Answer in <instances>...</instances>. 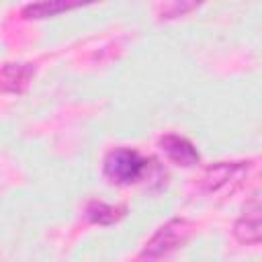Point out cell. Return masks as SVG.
I'll use <instances>...</instances> for the list:
<instances>
[{
    "mask_svg": "<svg viewBox=\"0 0 262 262\" xmlns=\"http://www.w3.org/2000/svg\"><path fill=\"white\" fill-rule=\"evenodd\" d=\"M252 162H217L209 166L201 176V188L209 194L219 190H235L248 176Z\"/></svg>",
    "mask_w": 262,
    "mask_h": 262,
    "instance_id": "3",
    "label": "cell"
},
{
    "mask_svg": "<svg viewBox=\"0 0 262 262\" xmlns=\"http://www.w3.org/2000/svg\"><path fill=\"white\" fill-rule=\"evenodd\" d=\"M147 168V160L139 156V151L129 147L113 149L104 158V176L113 184H133L141 178Z\"/></svg>",
    "mask_w": 262,
    "mask_h": 262,
    "instance_id": "2",
    "label": "cell"
},
{
    "mask_svg": "<svg viewBox=\"0 0 262 262\" xmlns=\"http://www.w3.org/2000/svg\"><path fill=\"white\" fill-rule=\"evenodd\" d=\"M123 213H125L123 207H113V205H106L102 201H92L86 207V217L98 225H111V223L119 221L123 217Z\"/></svg>",
    "mask_w": 262,
    "mask_h": 262,
    "instance_id": "7",
    "label": "cell"
},
{
    "mask_svg": "<svg viewBox=\"0 0 262 262\" xmlns=\"http://www.w3.org/2000/svg\"><path fill=\"white\" fill-rule=\"evenodd\" d=\"M233 235L237 242L248 246H254L260 242L262 229H260V194L258 192H254L242 207V215L233 225Z\"/></svg>",
    "mask_w": 262,
    "mask_h": 262,
    "instance_id": "4",
    "label": "cell"
},
{
    "mask_svg": "<svg viewBox=\"0 0 262 262\" xmlns=\"http://www.w3.org/2000/svg\"><path fill=\"white\" fill-rule=\"evenodd\" d=\"M33 74H35L33 63H23V61L2 63L0 66V92H6V94L25 92Z\"/></svg>",
    "mask_w": 262,
    "mask_h": 262,
    "instance_id": "5",
    "label": "cell"
},
{
    "mask_svg": "<svg viewBox=\"0 0 262 262\" xmlns=\"http://www.w3.org/2000/svg\"><path fill=\"white\" fill-rule=\"evenodd\" d=\"M188 235H190V223L186 219H180V217L170 219L145 244V248L139 254V262H158L160 258L180 248L188 239Z\"/></svg>",
    "mask_w": 262,
    "mask_h": 262,
    "instance_id": "1",
    "label": "cell"
},
{
    "mask_svg": "<svg viewBox=\"0 0 262 262\" xmlns=\"http://www.w3.org/2000/svg\"><path fill=\"white\" fill-rule=\"evenodd\" d=\"M192 8H196L194 2H172V4H166V6L162 8V16H166V18L180 16V14H184V12L192 10Z\"/></svg>",
    "mask_w": 262,
    "mask_h": 262,
    "instance_id": "9",
    "label": "cell"
},
{
    "mask_svg": "<svg viewBox=\"0 0 262 262\" xmlns=\"http://www.w3.org/2000/svg\"><path fill=\"white\" fill-rule=\"evenodd\" d=\"M76 6L78 4H68V2H35V4H27L23 8V16L25 18H45V16H55V14L76 8Z\"/></svg>",
    "mask_w": 262,
    "mask_h": 262,
    "instance_id": "8",
    "label": "cell"
},
{
    "mask_svg": "<svg viewBox=\"0 0 262 262\" xmlns=\"http://www.w3.org/2000/svg\"><path fill=\"white\" fill-rule=\"evenodd\" d=\"M160 147H162V151L166 154L168 160H172L174 164L184 166V168L196 166L199 160H201L196 147L186 137H180V135H174V133H168V135L160 137Z\"/></svg>",
    "mask_w": 262,
    "mask_h": 262,
    "instance_id": "6",
    "label": "cell"
}]
</instances>
